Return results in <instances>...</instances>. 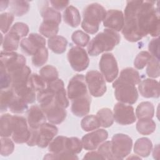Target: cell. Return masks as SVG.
I'll list each match as a JSON object with an SVG mask.
<instances>
[{
	"mask_svg": "<svg viewBox=\"0 0 160 160\" xmlns=\"http://www.w3.org/2000/svg\"><path fill=\"white\" fill-rule=\"evenodd\" d=\"M16 96L21 98L28 104L33 103L36 98V91L31 89L28 84L12 88Z\"/></svg>",
	"mask_w": 160,
	"mask_h": 160,
	"instance_id": "26",
	"label": "cell"
},
{
	"mask_svg": "<svg viewBox=\"0 0 160 160\" xmlns=\"http://www.w3.org/2000/svg\"><path fill=\"white\" fill-rule=\"evenodd\" d=\"M153 158L154 159H158L159 158V144H157L154 148V151H153Z\"/></svg>",
	"mask_w": 160,
	"mask_h": 160,
	"instance_id": "57",
	"label": "cell"
},
{
	"mask_svg": "<svg viewBox=\"0 0 160 160\" xmlns=\"http://www.w3.org/2000/svg\"><path fill=\"white\" fill-rule=\"evenodd\" d=\"M155 2L142 1L136 16L138 31L142 38L148 34L154 38L159 35L160 19L158 5L154 6Z\"/></svg>",
	"mask_w": 160,
	"mask_h": 160,
	"instance_id": "1",
	"label": "cell"
},
{
	"mask_svg": "<svg viewBox=\"0 0 160 160\" xmlns=\"http://www.w3.org/2000/svg\"><path fill=\"white\" fill-rule=\"evenodd\" d=\"M8 109L14 114H22L28 111V103L24 100L15 95V96L11 101Z\"/></svg>",
	"mask_w": 160,
	"mask_h": 160,
	"instance_id": "37",
	"label": "cell"
},
{
	"mask_svg": "<svg viewBox=\"0 0 160 160\" xmlns=\"http://www.w3.org/2000/svg\"><path fill=\"white\" fill-rule=\"evenodd\" d=\"M20 41V37L15 32L9 31L7 33L2 42V49L4 51L11 52L18 49L19 43Z\"/></svg>",
	"mask_w": 160,
	"mask_h": 160,
	"instance_id": "29",
	"label": "cell"
},
{
	"mask_svg": "<svg viewBox=\"0 0 160 160\" xmlns=\"http://www.w3.org/2000/svg\"><path fill=\"white\" fill-rule=\"evenodd\" d=\"M66 139L67 137L63 136H59L53 139L48 145V150L49 152L54 154L70 153L66 149Z\"/></svg>",
	"mask_w": 160,
	"mask_h": 160,
	"instance_id": "30",
	"label": "cell"
},
{
	"mask_svg": "<svg viewBox=\"0 0 160 160\" xmlns=\"http://www.w3.org/2000/svg\"><path fill=\"white\" fill-rule=\"evenodd\" d=\"M104 158V159H115L112 152L111 142L106 141L99 145L98 151Z\"/></svg>",
	"mask_w": 160,
	"mask_h": 160,
	"instance_id": "50",
	"label": "cell"
},
{
	"mask_svg": "<svg viewBox=\"0 0 160 160\" xmlns=\"http://www.w3.org/2000/svg\"><path fill=\"white\" fill-rule=\"evenodd\" d=\"M14 16L11 12H4L0 16L1 30L2 33H6L10 29V26L14 21Z\"/></svg>",
	"mask_w": 160,
	"mask_h": 160,
	"instance_id": "48",
	"label": "cell"
},
{
	"mask_svg": "<svg viewBox=\"0 0 160 160\" xmlns=\"http://www.w3.org/2000/svg\"><path fill=\"white\" fill-rule=\"evenodd\" d=\"M152 148L151 141L147 138H139L134 144V152L139 156L146 158L149 156Z\"/></svg>",
	"mask_w": 160,
	"mask_h": 160,
	"instance_id": "24",
	"label": "cell"
},
{
	"mask_svg": "<svg viewBox=\"0 0 160 160\" xmlns=\"http://www.w3.org/2000/svg\"><path fill=\"white\" fill-rule=\"evenodd\" d=\"M39 75L47 84L48 83L58 79L59 73L55 67L51 65H46L40 69Z\"/></svg>",
	"mask_w": 160,
	"mask_h": 160,
	"instance_id": "39",
	"label": "cell"
},
{
	"mask_svg": "<svg viewBox=\"0 0 160 160\" xmlns=\"http://www.w3.org/2000/svg\"><path fill=\"white\" fill-rule=\"evenodd\" d=\"M156 128V122L152 119H141L136 123L138 132L142 135L152 134L155 131Z\"/></svg>",
	"mask_w": 160,
	"mask_h": 160,
	"instance_id": "34",
	"label": "cell"
},
{
	"mask_svg": "<svg viewBox=\"0 0 160 160\" xmlns=\"http://www.w3.org/2000/svg\"><path fill=\"white\" fill-rule=\"evenodd\" d=\"M1 154L2 156H8L12 153L14 149V144L12 140L7 137H1Z\"/></svg>",
	"mask_w": 160,
	"mask_h": 160,
	"instance_id": "49",
	"label": "cell"
},
{
	"mask_svg": "<svg viewBox=\"0 0 160 160\" xmlns=\"http://www.w3.org/2000/svg\"><path fill=\"white\" fill-rule=\"evenodd\" d=\"M39 31L43 36L51 38L57 35L59 31V24L52 21H43L39 28Z\"/></svg>",
	"mask_w": 160,
	"mask_h": 160,
	"instance_id": "33",
	"label": "cell"
},
{
	"mask_svg": "<svg viewBox=\"0 0 160 160\" xmlns=\"http://www.w3.org/2000/svg\"><path fill=\"white\" fill-rule=\"evenodd\" d=\"M81 126L84 131L88 132L98 129L101 126L97 116L91 114L83 118L81 122Z\"/></svg>",
	"mask_w": 160,
	"mask_h": 160,
	"instance_id": "36",
	"label": "cell"
},
{
	"mask_svg": "<svg viewBox=\"0 0 160 160\" xmlns=\"http://www.w3.org/2000/svg\"><path fill=\"white\" fill-rule=\"evenodd\" d=\"M41 108L44 111L47 120L51 124H61L66 118V109L57 104L55 98L49 103L41 106Z\"/></svg>",
	"mask_w": 160,
	"mask_h": 160,
	"instance_id": "13",
	"label": "cell"
},
{
	"mask_svg": "<svg viewBox=\"0 0 160 160\" xmlns=\"http://www.w3.org/2000/svg\"><path fill=\"white\" fill-rule=\"evenodd\" d=\"M1 63H2L9 74L24 67L26 64L25 57L14 51H2L0 55Z\"/></svg>",
	"mask_w": 160,
	"mask_h": 160,
	"instance_id": "12",
	"label": "cell"
},
{
	"mask_svg": "<svg viewBox=\"0 0 160 160\" xmlns=\"http://www.w3.org/2000/svg\"><path fill=\"white\" fill-rule=\"evenodd\" d=\"M85 79L91 95L96 98L104 95L106 91V85L105 79L100 72L89 71L87 72Z\"/></svg>",
	"mask_w": 160,
	"mask_h": 160,
	"instance_id": "8",
	"label": "cell"
},
{
	"mask_svg": "<svg viewBox=\"0 0 160 160\" xmlns=\"http://www.w3.org/2000/svg\"><path fill=\"white\" fill-rule=\"evenodd\" d=\"M146 74L150 78H157L160 75L159 69V59H157L151 57L147 64Z\"/></svg>",
	"mask_w": 160,
	"mask_h": 160,
	"instance_id": "45",
	"label": "cell"
},
{
	"mask_svg": "<svg viewBox=\"0 0 160 160\" xmlns=\"http://www.w3.org/2000/svg\"><path fill=\"white\" fill-rule=\"evenodd\" d=\"M104 159V158L101 155L98 151H90L86 153L83 159Z\"/></svg>",
	"mask_w": 160,
	"mask_h": 160,
	"instance_id": "56",
	"label": "cell"
},
{
	"mask_svg": "<svg viewBox=\"0 0 160 160\" xmlns=\"http://www.w3.org/2000/svg\"><path fill=\"white\" fill-rule=\"evenodd\" d=\"M48 59V51L46 47L41 48L37 50L32 58V63L35 67L44 65Z\"/></svg>",
	"mask_w": 160,
	"mask_h": 160,
	"instance_id": "42",
	"label": "cell"
},
{
	"mask_svg": "<svg viewBox=\"0 0 160 160\" xmlns=\"http://www.w3.org/2000/svg\"><path fill=\"white\" fill-rule=\"evenodd\" d=\"M28 86L36 92H39L46 88V83L41 76L36 73H32L30 75L28 82Z\"/></svg>",
	"mask_w": 160,
	"mask_h": 160,
	"instance_id": "41",
	"label": "cell"
},
{
	"mask_svg": "<svg viewBox=\"0 0 160 160\" xmlns=\"http://www.w3.org/2000/svg\"><path fill=\"white\" fill-rule=\"evenodd\" d=\"M9 74L12 80L11 88H14L18 86L28 84L29 76L31 74V71L28 66H25L23 68L13 71Z\"/></svg>",
	"mask_w": 160,
	"mask_h": 160,
	"instance_id": "22",
	"label": "cell"
},
{
	"mask_svg": "<svg viewBox=\"0 0 160 160\" xmlns=\"http://www.w3.org/2000/svg\"><path fill=\"white\" fill-rule=\"evenodd\" d=\"M9 1H1V11H2L4 9H6L9 6Z\"/></svg>",
	"mask_w": 160,
	"mask_h": 160,
	"instance_id": "58",
	"label": "cell"
},
{
	"mask_svg": "<svg viewBox=\"0 0 160 160\" xmlns=\"http://www.w3.org/2000/svg\"><path fill=\"white\" fill-rule=\"evenodd\" d=\"M68 45L67 39L61 36H55L49 38L48 48L56 54H62L65 52Z\"/></svg>",
	"mask_w": 160,
	"mask_h": 160,
	"instance_id": "27",
	"label": "cell"
},
{
	"mask_svg": "<svg viewBox=\"0 0 160 160\" xmlns=\"http://www.w3.org/2000/svg\"><path fill=\"white\" fill-rule=\"evenodd\" d=\"M102 21L103 26L106 29L119 32L122 30L124 24V14L118 9L108 10Z\"/></svg>",
	"mask_w": 160,
	"mask_h": 160,
	"instance_id": "18",
	"label": "cell"
},
{
	"mask_svg": "<svg viewBox=\"0 0 160 160\" xmlns=\"http://www.w3.org/2000/svg\"><path fill=\"white\" fill-rule=\"evenodd\" d=\"M27 120L22 116H12V139L17 144L26 142L29 138L30 129Z\"/></svg>",
	"mask_w": 160,
	"mask_h": 160,
	"instance_id": "10",
	"label": "cell"
},
{
	"mask_svg": "<svg viewBox=\"0 0 160 160\" xmlns=\"http://www.w3.org/2000/svg\"><path fill=\"white\" fill-rule=\"evenodd\" d=\"M141 95L146 98H158L160 95L159 82L153 79H145L138 84Z\"/></svg>",
	"mask_w": 160,
	"mask_h": 160,
	"instance_id": "19",
	"label": "cell"
},
{
	"mask_svg": "<svg viewBox=\"0 0 160 160\" xmlns=\"http://www.w3.org/2000/svg\"><path fill=\"white\" fill-rule=\"evenodd\" d=\"M46 116L38 105H32L28 111L27 121L29 128L38 129L46 121Z\"/></svg>",
	"mask_w": 160,
	"mask_h": 160,
	"instance_id": "20",
	"label": "cell"
},
{
	"mask_svg": "<svg viewBox=\"0 0 160 160\" xmlns=\"http://www.w3.org/2000/svg\"><path fill=\"white\" fill-rule=\"evenodd\" d=\"M154 114L153 104L149 101L141 102L136 108V115L139 119H151Z\"/></svg>",
	"mask_w": 160,
	"mask_h": 160,
	"instance_id": "31",
	"label": "cell"
},
{
	"mask_svg": "<svg viewBox=\"0 0 160 160\" xmlns=\"http://www.w3.org/2000/svg\"><path fill=\"white\" fill-rule=\"evenodd\" d=\"M12 133V116L4 114L0 119V136L1 137H9Z\"/></svg>",
	"mask_w": 160,
	"mask_h": 160,
	"instance_id": "32",
	"label": "cell"
},
{
	"mask_svg": "<svg viewBox=\"0 0 160 160\" xmlns=\"http://www.w3.org/2000/svg\"><path fill=\"white\" fill-rule=\"evenodd\" d=\"M106 14L105 8L98 3L88 5L82 12V28L89 34L96 33L99 30V24L104 20Z\"/></svg>",
	"mask_w": 160,
	"mask_h": 160,
	"instance_id": "4",
	"label": "cell"
},
{
	"mask_svg": "<svg viewBox=\"0 0 160 160\" xmlns=\"http://www.w3.org/2000/svg\"><path fill=\"white\" fill-rule=\"evenodd\" d=\"M113 116L115 121L121 125L131 124L136 120L133 107L120 102L114 106Z\"/></svg>",
	"mask_w": 160,
	"mask_h": 160,
	"instance_id": "11",
	"label": "cell"
},
{
	"mask_svg": "<svg viewBox=\"0 0 160 160\" xmlns=\"http://www.w3.org/2000/svg\"><path fill=\"white\" fill-rule=\"evenodd\" d=\"M50 3L54 9L57 11H61L65 9L69 4L68 1H56V0H52L50 1Z\"/></svg>",
	"mask_w": 160,
	"mask_h": 160,
	"instance_id": "55",
	"label": "cell"
},
{
	"mask_svg": "<svg viewBox=\"0 0 160 160\" xmlns=\"http://www.w3.org/2000/svg\"><path fill=\"white\" fill-rule=\"evenodd\" d=\"M39 12L43 18V21H52L59 24L61 22V14L60 12L49 7L48 6V2L46 4L40 5Z\"/></svg>",
	"mask_w": 160,
	"mask_h": 160,
	"instance_id": "25",
	"label": "cell"
},
{
	"mask_svg": "<svg viewBox=\"0 0 160 160\" xmlns=\"http://www.w3.org/2000/svg\"><path fill=\"white\" fill-rule=\"evenodd\" d=\"M142 1H128L124 9V24L122 34L129 42H136L142 39L139 34L136 16Z\"/></svg>",
	"mask_w": 160,
	"mask_h": 160,
	"instance_id": "3",
	"label": "cell"
},
{
	"mask_svg": "<svg viewBox=\"0 0 160 160\" xmlns=\"http://www.w3.org/2000/svg\"><path fill=\"white\" fill-rule=\"evenodd\" d=\"M98 118L101 126L103 128H109L112 126L114 122V116L112 111L107 108L99 109L96 114Z\"/></svg>",
	"mask_w": 160,
	"mask_h": 160,
	"instance_id": "38",
	"label": "cell"
},
{
	"mask_svg": "<svg viewBox=\"0 0 160 160\" xmlns=\"http://www.w3.org/2000/svg\"><path fill=\"white\" fill-rule=\"evenodd\" d=\"M159 38L152 39L149 43L148 49L152 57L159 59Z\"/></svg>",
	"mask_w": 160,
	"mask_h": 160,
	"instance_id": "54",
	"label": "cell"
},
{
	"mask_svg": "<svg viewBox=\"0 0 160 160\" xmlns=\"http://www.w3.org/2000/svg\"><path fill=\"white\" fill-rule=\"evenodd\" d=\"M150 53L146 51H141L135 58L134 61V66L138 69H143L149 62L151 58Z\"/></svg>",
	"mask_w": 160,
	"mask_h": 160,
	"instance_id": "46",
	"label": "cell"
},
{
	"mask_svg": "<svg viewBox=\"0 0 160 160\" xmlns=\"http://www.w3.org/2000/svg\"><path fill=\"white\" fill-rule=\"evenodd\" d=\"M71 39L72 42L79 47H85L88 44L90 41V36L81 30L74 31L72 36Z\"/></svg>",
	"mask_w": 160,
	"mask_h": 160,
	"instance_id": "44",
	"label": "cell"
},
{
	"mask_svg": "<svg viewBox=\"0 0 160 160\" xmlns=\"http://www.w3.org/2000/svg\"><path fill=\"white\" fill-rule=\"evenodd\" d=\"M58 132V128L53 124L45 122L38 129L36 146L44 148L54 139Z\"/></svg>",
	"mask_w": 160,
	"mask_h": 160,
	"instance_id": "17",
	"label": "cell"
},
{
	"mask_svg": "<svg viewBox=\"0 0 160 160\" xmlns=\"http://www.w3.org/2000/svg\"><path fill=\"white\" fill-rule=\"evenodd\" d=\"M99 67L102 75L107 82H111L118 77V66L116 59L112 53H104L101 56Z\"/></svg>",
	"mask_w": 160,
	"mask_h": 160,
	"instance_id": "7",
	"label": "cell"
},
{
	"mask_svg": "<svg viewBox=\"0 0 160 160\" xmlns=\"http://www.w3.org/2000/svg\"><path fill=\"white\" fill-rule=\"evenodd\" d=\"M118 79L134 85L138 84L141 82L139 72L132 68H126L123 69L121 71Z\"/></svg>",
	"mask_w": 160,
	"mask_h": 160,
	"instance_id": "28",
	"label": "cell"
},
{
	"mask_svg": "<svg viewBox=\"0 0 160 160\" xmlns=\"http://www.w3.org/2000/svg\"><path fill=\"white\" fill-rule=\"evenodd\" d=\"M54 94L55 101L57 104L65 109L69 106V102L67 98L66 91L64 88L57 91L56 92H54Z\"/></svg>",
	"mask_w": 160,
	"mask_h": 160,
	"instance_id": "51",
	"label": "cell"
},
{
	"mask_svg": "<svg viewBox=\"0 0 160 160\" xmlns=\"http://www.w3.org/2000/svg\"><path fill=\"white\" fill-rule=\"evenodd\" d=\"M141 159V158H140V156L139 157H138V156H129V158H128L127 159Z\"/></svg>",
	"mask_w": 160,
	"mask_h": 160,
	"instance_id": "59",
	"label": "cell"
},
{
	"mask_svg": "<svg viewBox=\"0 0 160 160\" xmlns=\"http://www.w3.org/2000/svg\"><path fill=\"white\" fill-rule=\"evenodd\" d=\"M64 21L72 28L78 27L81 21L78 9L73 6H68L63 12Z\"/></svg>",
	"mask_w": 160,
	"mask_h": 160,
	"instance_id": "23",
	"label": "cell"
},
{
	"mask_svg": "<svg viewBox=\"0 0 160 160\" xmlns=\"http://www.w3.org/2000/svg\"><path fill=\"white\" fill-rule=\"evenodd\" d=\"M82 141L76 137H71L66 139L67 151L73 154H77L81 152L82 149Z\"/></svg>",
	"mask_w": 160,
	"mask_h": 160,
	"instance_id": "43",
	"label": "cell"
},
{
	"mask_svg": "<svg viewBox=\"0 0 160 160\" xmlns=\"http://www.w3.org/2000/svg\"><path fill=\"white\" fill-rule=\"evenodd\" d=\"M20 47L24 54L33 56L38 49L46 47V39L39 34L31 33L28 38L21 41Z\"/></svg>",
	"mask_w": 160,
	"mask_h": 160,
	"instance_id": "15",
	"label": "cell"
},
{
	"mask_svg": "<svg viewBox=\"0 0 160 160\" xmlns=\"http://www.w3.org/2000/svg\"><path fill=\"white\" fill-rule=\"evenodd\" d=\"M111 142L115 159H122L130 154L132 140L129 136L122 133L116 134L112 136Z\"/></svg>",
	"mask_w": 160,
	"mask_h": 160,
	"instance_id": "6",
	"label": "cell"
},
{
	"mask_svg": "<svg viewBox=\"0 0 160 160\" xmlns=\"http://www.w3.org/2000/svg\"><path fill=\"white\" fill-rule=\"evenodd\" d=\"M91 102V98L88 94L72 100L71 112L78 117L85 116L90 111Z\"/></svg>",
	"mask_w": 160,
	"mask_h": 160,
	"instance_id": "21",
	"label": "cell"
},
{
	"mask_svg": "<svg viewBox=\"0 0 160 160\" xmlns=\"http://www.w3.org/2000/svg\"><path fill=\"white\" fill-rule=\"evenodd\" d=\"M120 41L121 36L116 31L105 29L89 41L88 52L91 56H98L103 52L112 50Z\"/></svg>",
	"mask_w": 160,
	"mask_h": 160,
	"instance_id": "2",
	"label": "cell"
},
{
	"mask_svg": "<svg viewBox=\"0 0 160 160\" xmlns=\"http://www.w3.org/2000/svg\"><path fill=\"white\" fill-rule=\"evenodd\" d=\"M9 4L10 12L15 16H22L29 9V4L26 1H11Z\"/></svg>",
	"mask_w": 160,
	"mask_h": 160,
	"instance_id": "35",
	"label": "cell"
},
{
	"mask_svg": "<svg viewBox=\"0 0 160 160\" xmlns=\"http://www.w3.org/2000/svg\"><path fill=\"white\" fill-rule=\"evenodd\" d=\"M78 157L76 154H72L68 152L61 153V154H54L49 153L46 154L44 159H78Z\"/></svg>",
	"mask_w": 160,
	"mask_h": 160,
	"instance_id": "53",
	"label": "cell"
},
{
	"mask_svg": "<svg viewBox=\"0 0 160 160\" xmlns=\"http://www.w3.org/2000/svg\"><path fill=\"white\" fill-rule=\"evenodd\" d=\"M88 94L85 76L79 74L74 76L68 85V98L72 101Z\"/></svg>",
	"mask_w": 160,
	"mask_h": 160,
	"instance_id": "14",
	"label": "cell"
},
{
	"mask_svg": "<svg viewBox=\"0 0 160 160\" xmlns=\"http://www.w3.org/2000/svg\"><path fill=\"white\" fill-rule=\"evenodd\" d=\"M12 80L10 74L6 71L4 66L1 63L0 72V86L1 90L7 89L11 88Z\"/></svg>",
	"mask_w": 160,
	"mask_h": 160,
	"instance_id": "47",
	"label": "cell"
},
{
	"mask_svg": "<svg viewBox=\"0 0 160 160\" xmlns=\"http://www.w3.org/2000/svg\"><path fill=\"white\" fill-rule=\"evenodd\" d=\"M68 59L71 68L78 72L85 70L89 64L87 52L84 49L79 46H73L69 50Z\"/></svg>",
	"mask_w": 160,
	"mask_h": 160,
	"instance_id": "9",
	"label": "cell"
},
{
	"mask_svg": "<svg viewBox=\"0 0 160 160\" xmlns=\"http://www.w3.org/2000/svg\"><path fill=\"white\" fill-rule=\"evenodd\" d=\"M10 31L15 32L20 37V38H24L28 35L29 32V27L24 22H18L12 25L10 29Z\"/></svg>",
	"mask_w": 160,
	"mask_h": 160,
	"instance_id": "52",
	"label": "cell"
},
{
	"mask_svg": "<svg viewBox=\"0 0 160 160\" xmlns=\"http://www.w3.org/2000/svg\"><path fill=\"white\" fill-rule=\"evenodd\" d=\"M108 137V132L106 130L98 129L94 131L85 134L82 138V147L88 151L95 150L107 139Z\"/></svg>",
	"mask_w": 160,
	"mask_h": 160,
	"instance_id": "16",
	"label": "cell"
},
{
	"mask_svg": "<svg viewBox=\"0 0 160 160\" xmlns=\"http://www.w3.org/2000/svg\"><path fill=\"white\" fill-rule=\"evenodd\" d=\"M116 99L120 102L128 104H134L138 99V92L135 85L115 79L112 83Z\"/></svg>",
	"mask_w": 160,
	"mask_h": 160,
	"instance_id": "5",
	"label": "cell"
},
{
	"mask_svg": "<svg viewBox=\"0 0 160 160\" xmlns=\"http://www.w3.org/2000/svg\"><path fill=\"white\" fill-rule=\"evenodd\" d=\"M16 94L13 89L10 88L7 89H2L0 92V109L1 112L6 111L8 109L9 104Z\"/></svg>",
	"mask_w": 160,
	"mask_h": 160,
	"instance_id": "40",
	"label": "cell"
}]
</instances>
